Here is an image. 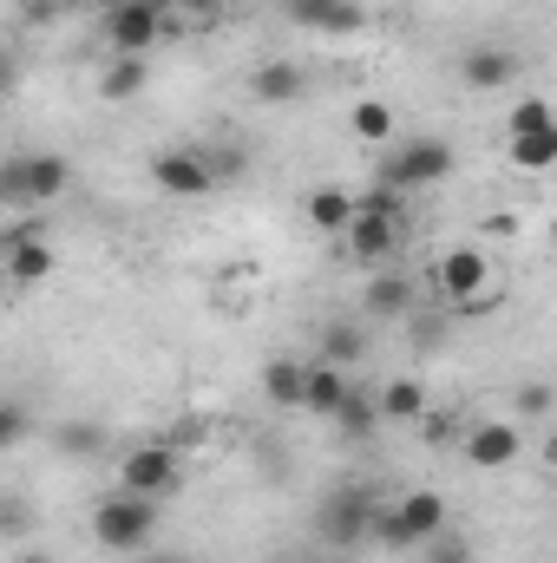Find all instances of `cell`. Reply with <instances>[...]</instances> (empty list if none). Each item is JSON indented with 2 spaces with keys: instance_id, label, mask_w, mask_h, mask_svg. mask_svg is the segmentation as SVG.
I'll return each instance as SVG.
<instances>
[{
  "instance_id": "6da1fadb",
  "label": "cell",
  "mask_w": 557,
  "mask_h": 563,
  "mask_svg": "<svg viewBox=\"0 0 557 563\" xmlns=\"http://www.w3.org/2000/svg\"><path fill=\"white\" fill-rule=\"evenodd\" d=\"M341 243H348V263H361V269H387V263H401V243H407V203H401L394 190H368V197H354V217H348Z\"/></svg>"
},
{
  "instance_id": "7a4b0ae2",
  "label": "cell",
  "mask_w": 557,
  "mask_h": 563,
  "mask_svg": "<svg viewBox=\"0 0 557 563\" xmlns=\"http://www.w3.org/2000/svg\"><path fill=\"white\" fill-rule=\"evenodd\" d=\"M66 184H73V164H66L59 151H20V157L0 164V203H13V210H26V217L46 210V203H59Z\"/></svg>"
},
{
  "instance_id": "3957f363",
  "label": "cell",
  "mask_w": 557,
  "mask_h": 563,
  "mask_svg": "<svg viewBox=\"0 0 557 563\" xmlns=\"http://www.w3.org/2000/svg\"><path fill=\"white\" fill-rule=\"evenodd\" d=\"M92 538H99V551H112V558L144 551V544L157 538V498H139V492H112V498H99V511H92Z\"/></svg>"
},
{
  "instance_id": "277c9868",
  "label": "cell",
  "mask_w": 557,
  "mask_h": 563,
  "mask_svg": "<svg viewBox=\"0 0 557 563\" xmlns=\"http://www.w3.org/2000/svg\"><path fill=\"white\" fill-rule=\"evenodd\" d=\"M452 177V144L446 139H401L381 157V190L407 197V190H433Z\"/></svg>"
},
{
  "instance_id": "5b68a950",
  "label": "cell",
  "mask_w": 557,
  "mask_h": 563,
  "mask_svg": "<svg viewBox=\"0 0 557 563\" xmlns=\"http://www.w3.org/2000/svg\"><path fill=\"white\" fill-rule=\"evenodd\" d=\"M446 525H452V511H446L439 492H401L394 511H374V538H381L387 551H419V544L439 538Z\"/></svg>"
},
{
  "instance_id": "8992f818",
  "label": "cell",
  "mask_w": 557,
  "mask_h": 563,
  "mask_svg": "<svg viewBox=\"0 0 557 563\" xmlns=\"http://www.w3.org/2000/svg\"><path fill=\"white\" fill-rule=\"evenodd\" d=\"M184 485V459L171 452V445H157V439H144V445H132L125 459H119V492H139V498H171Z\"/></svg>"
},
{
  "instance_id": "52a82bcc",
  "label": "cell",
  "mask_w": 557,
  "mask_h": 563,
  "mask_svg": "<svg viewBox=\"0 0 557 563\" xmlns=\"http://www.w3.org/2000/svg\"><path fill=\"white\" fill-rule=\"evenodd\" d=\"M321 544H335V551H354V544H368L374 538V492L368 485H341V492H328V505H321Z\"/></svg>"
},
{
  "instance_id": "ba28073f",
  "label": "cell",
  "mask_w": 557,
  "mask_h": 563,
  "mask_svg": "<svg viewBox=\"0 0 557 563\" xmlns=\"http://www.w3.org/2000/svg\"><path fill=\"white\" fill-rule=\"evenodd\" d=\"M106 40H112V53H132V59H144V53L164 40V7H157V0H125V7H112Z\"/></svg>"
},
{
  "instance_id": "9c48e42d",
  "label": "cell",
  "mask_w": 557,
  "mask_h": 563,
  "mask_svg": "<svg viewBox=\"0 0 557 563\" xmlns=\"http://www.w3.org/2000/svg\"><path fill=\"white\" fill-rule=\"evenodd\" d=\"M151 184H157L164 197H210V190H217V177H210L204 151H190V144L157 151V157H151Z\"/></svg>"
},
{
  "instance_id": "30bf717a",
  "label": "cell",
  "mask_w": 557,
  "mask_h": 563,
  "mask_svg": "<svg viewBox=\"0 0 557 563\" xmlns=\"http://www.w3.org/2000/svg\"><path fill=\"white\" fill-rule=\"evenodd\" d=\"M459 452H466L479 472H505V465H518L525 432L512 420H485V426H472V432H459Z\"/></svg>"
},
{
  "instance_id": "8fae6325",
  "label": "cell",
  "mask_w": 557,
  "mask_h": 563,
  "mask_svg": "<svg viewBox=\"0 0 557 563\" xmlns=\"http://www.w3.org/2000/svg\"><path fill=\"white\" fill-rule=\"evenodd\" d=\"M433 282H439V295H446V301H472V295H485V282H492V256H485V250H472V243H459V250H446V256H439Z\"/></svg>"
},
{
  "instance_id": "7c38bea8",
  "label": "cell",
  "mask_w": 557,
  "mask_h": 563,
  "mask_svg": "<svg viewBox=\"0 0 557 563\" xmlns=\"http://www.w3.org/2000/svg\"><path fill=\"white\" fill-rule=\"evenodd\" d=\"M459 79H466L472 92H505V86L518 79V53H512V46H472V53L459 59Z\"/></svg>"
},
{
  "instance_id": "4fadbf2b",
  "label": "cell",
  "mask_w": 557,
  "mask_h": 563,
  "mask_svg": "<svg viewBox=\"0 0 557 563\" xmlns=\"http://www.w3.org/2000/svg\"><path fill=\"white\" fill-rule=\"evenodd\" d=\"M282 7H288V20L308 26V33H354V26H368L361 0H282Z\"/></svg>"
},
{
  "instance_id": "5bb4252c",
  "label": "cell",
  "mask_w": 557,
  "mask_h": 563,
  "mask_svg": "<svg viewBox=\"0 0 557 563\" xmlns=\"http://www.w3.org/2000/svg\"><path fill=\"white\" fill-rule=\"evenodd\" d=\"M250 92H256L263 106H295V99L308 92V73H302L295 59H263V66L250 73Z\"/></svg>"
},
{
  "instance_id": "9a60e30c",
  "label": "cell",
  "mask_w": 557,
  "mask_h": 563,
  "mask_svg": "<svg viewBox=\"0 0 557 563\" xmlns=\"http://www.w3.org/2000/svg\"><path fill=\"white\" fill-rule=\"evenodd\" d=\"M0 269H7V288H40V282L53 276V250H46V236H33V243H7V250H0Z\"/></svg>"
},
{
  "instance_id": "2e32d148",
  "label": "cell",
  "mask_w": 557,
  "mask_h": 563,
  "mask_svg": "<svg viewBox=\"0 0 557 563\" xmlns=\"http://www.w3.org/2000/svg\"><path fill=\"white\" fill-rule=\"evenodd\" d=\"M302 380H308V361H295V354H276L270 367H263V400L276 407V413H295L302 407Z\"/></svg>"
},
{
  "instance_id": "e0dca14e",
  "label": "cell",
  "mask_w": 557,
  "mask_h": 563,
  "mask_svg": "<svg viewBox=\"0 0 557 563\" xmlns=\"http://www.w3.org/2000/svg\"><path fill=\"white\" fill-rule=\"evenodd\" d=\"M414 308V282H407V269H374V282H368V314H381V321H401Z\"/></svg>"
},
{
  "instance_id": "ac0fdd59",
  "label": "cell",
  "mask_w": 557,
  "mask_h": 563,
  "mask_svg": "<svg viewBox=\"0 0 557 563\" xmlns=\"http://www.w3.org/2000/svg\"><path fill=\"white\" fill-rule=\"evenodd\" d=\"M328 420L341 426V439H348V445H368V439H374V426H381V407H374V394H368V387H348V394H341V407H335Z\"/></svg>"
},
{
  "instance_id": "d6986e66",
  "label": "cell",
  "mask_w": 557,
  "mask_h": 563,
  "mask_svg": "<svg viewBox=\"0 0 557 563\" xmlns=\"http://www.w3.org/2000/svg\"><path fill=\"white\" fill-rule=\"evenodd\" d=\"M348 387H354V380H348L341 367H321V361H315V367H308V380H302V413L328 420V413L341 407V394H348Z\"/></svg>"
},
{
  "instance_id": "ffe728a7",
  "label": "cell",
  "mask_w": 557,
  "mask_h": 563,
  "mask_svg": "<svg viewBox=\"0 0 557 563\" xmlns=\"http://www.w3.org/2000/svg\"><path fill=\"white\" fill-rule=\"evenodd\" d=\"M348 132H354L361 144H394L401 119H394L387 99H354V106H348Z\"/></svg>"
},
{
  "instance_id": "44dd1931",
  "label": "cell",
  "mask_w": 557,
  "mask_h": 563,
  "mask_svg": "<svg viewBox=\"0 0 557 563\" xmlns=\"http://www.w3.org/2000/svg\"><path fill=\"white\" fill-rule=\"evenodd\" d=\"M361 361H368V334H361L354 321H328V328H321V367H341V374H348V367H361Z\"/></svg>"
},
{
  "instance_id": "7402d4cb",
  "label": "cell",
  "mask_w": 557,
  "mask_h": 563,
  "mask_svg": "<svg viewBox=\"0 0 557 563\" xmlns=\"http://www.w3.org/2000/svg\"><path fill=\"white\" fill-rule=\"evenodd\" d=\"M374 407H381V420H394V426H414L433 400H426V387L419 380H387L381 394H374Z\"/></svg>"
},
{
  "instance_id": "603a6c76",
  "label": "cell",
  "mask_w": 557,
  "mask_h": 563,
  "mask_svg": "<svg viewBox=\"0 0 557 563\" xmlns=\"http://www.w3.org/2000/svg\"><path fill=\"white\" fill-rule=\"evenodd\" d=\"M144 86H151V66H144V59H132V53H119V59L106 66V79H99V99L125 106V99H139Z\"/></svg>"
},
{
  "instance_id": "cb8c5ba5",
  "label": "cell",
  "mask_w": 557,
  "mask_h": 563,
  "mask_svg": "<svg viewBox=\"0 0 557 563\" xmlns=\"http://www.w3.org/2000/svg\"><path fill=\"white\" fill-rule=\"evenodd\" d=\"M348 217H354V197H348V190H335V184L308 190V223H315V230L341 236V230H348Z\"/></svg>"
},
{
  "instance_id": "d4e9b609",
  "label": "cell",
  "mask_w": 557,
  "mask_h": 563,
  "mask_svg": "<svg viewBox=\"0 0 557 563\" xmlns=\"http://www.w3.org/2000/svg\"><path fill=\"white\" fill-rule=\"evenodd\" d=\"M505 157H512L518 170H551V164H557V125H545V132H518V139H505Z\"/></svg>"
},
{
  "instance_id": "484cf974",
  "label": "cell",
  "mask_w": 557,
  "mask_h": 563,
  "mask_svg": "<svg viewBox=\"0 0 557 563\" xmlns=\"http://www.w3.org/2000/svg\"><path fill=\"white\" fill-rule=\"evenodd\" d=\"M40 531V511H33V498H20V492H0V538L7 544H26Z\"/></svg>"
},
{
  "instance_id": "4316f807",
  "label": "cell",
  "mask_w": 557,
  "mask_h": 563,
  "mask_svg": "<svg viewBox=\"0 0 557 563\" xmlns=\"http://www.w3.org/2000/svg\"><path fill=\"white\" fill-rule=\"evenodd\" d=\"M53 452H59V459H92V452H106V432L92 420H66L53 432Z\"/></svg>"
},
{
  "instance_id": "83f0119b",
  "label": "cell",
  "mask_w": 557,
  "mask_h": 563,
  "mask_svg": "<svg viewBox=\"0 0 557 563\" xmlns=\"http://www.w3.org/2000/svg\"><path fill=\"white\" fill-rule=\"evenodd\" d=\"M157 445H171V452H197V445H210V420H204V413H177V420L157 432Z\"/></svg>"
},
{
  "instance_id": "f1b7e54d",
  "label": "cell",
  "mask_w": 557,
  "mask_h": 563,
  "mask_svg": "<svg viewBox=\"0 0 557 563\" xmlns=\"http://www.w3.org/2000/svg\"><path fill=\"white\" fill-rule=\"evenodd\" d=\"M419 439H426V445H433V452H446V445H459V432H466V426H459V413H446V407H426V413H419Z\"/></svg>"
},
{
  "instance_id": "f546056e",
  "label": "cell",
  "mask_w": 557,
  "mask_h": 563,
  "mask_svg": "<svg viewBox=\"0 0 557 563\" xmlns=\"http://www.w3.org/2000/svg\"><path fill=\"white\" fill-rule=\"evenodd\" d=\"M204 164H210V177H217V190H223V184H237V177L250 170V144H217V151H204Z\"/></svg>"
},
{
  "instance_id": "4dcf8cb0",
  "label": "cell",
  "mask_w": 557,
  "mask_h": 563,
  "mask_svg": "<svg viewBox=\"0 0 557 563\" xmlns=\"http://www.w3.org/2000/svg\"><path fill=\"white\" fill-rule=\"evenodd\" d=\"M545 125H557L545 99H518V106L505 112V139H518V132H545Z\"/></svg>"
},
{
  "instance_id": "1f68e13d",
  "label": "cell",
  "mask_w": 557,
  "mask_h": 563,
  "mask_svg": "<svg viewBox=\"0 0 557 563\" xmlns=\"http://www.w3.org/2000/svg\"><path fill=\"white\" fill-rule=\"evenodd\" d=\"M419 563H472V544L446 525L439 538H426V544H419Z\"/></svg>"
},
{
  "instance_id": "d6a6232c",
  "label": "cell",
  "mask_w": 557,
  "mask_h": 563,
  "mask_svg": "<svg viewBox=\"0 0 557 563\" xmlns=\"http://www.w3.org/2000/svg\"><path fill=\"white\" fill-rule=\"evenodd\" d=\"M26 439H33V413L13 407V400H0V452H13V445H26Z\"/></svg>"
},
{
  "instance_id": "836d02e7",
  "label": "cell",
  "mask_w": 557,
  "mask_h": 563,
  "mask_svg": "<svg viewBox=\"0 0 557 563\" xmlns=\"http://www.w3.org/2000/svg\"><path fill=\"white\" fill-rule=\"evenodd\" d=\"M518 413H525V420H545V413H551V387H545V380H525V387H518Z\"/></svg>"
},
{
  "instance_id": "e575fe53",
  "label": "cell",
  "mask_w": 557,
  "mask_h": 563,
  "mask_svg": "<svg viewBox=\"0 0 557 563\" xmlns=\"http://www.w3.org/2000/svg\"><path fill=\"white\" fill-rule=\"evenodd\" d=\"M20 13H26V20H33V26H53V20H59V0H26V7H20Z\"/></svg>"
},
{
  "instance_id": "d590c367",
  "label": "cell",
  "mask_w": 557,
  "mask_h": 563,
  "mask_svg": "<svg viewBox=\"0 0 557 563\" xmlns=\"http://www.w3.org/2000/svg\"><path fill=\"white\" fill-rule=\"evenodd\" d=\"M13 86H20V66H13V53H0V99H7Z\"/></svg>"
},
{
  "instance_id": "8d00e7d4",
  "label": "cell",
  "mask_w": 557,
  "mask_h": 563,
  "mask_svg": "<svg viewBox=\"0 0 557 563\" xmlns=\"http://www.w3.org/2000/svg\"><path fill=\"white\" fill-rule=\"evenodd\" d=\"M485 230H492V236H518V217H512V210H505V217H485Z\"/></svg>"
},
{
  "instance_id": "74e56055",
  "label": "cell",
  "mask_w": 557,
  "mask_h": 563,
  "mask_svg": "<svg viewBox=\"0 0 557 563\" xmlns=\"http://www.w3.org/2000/svg\"><path fill=\"white\" fill-rule=\"evenodd\" d=\"M144 563H197L190 551H144Z\"/></svg>"
},
{
  "instance_id": "f35d334b",
  "label": "cell",
  "mask_w": 557,
  "mask_h": 563,
  "mask_svg": "<svg viewBox=\"0 0 557 563\" xmlns=\"http://www.w3.org/2000/svg\"><path fill=\"white\" fill-rule=\"evenodd\" d=\"M13 563H53V558H46V551H33V544H26V551H20V558H13Z\"/></svg>"
},
{
  "instance_id": "ab89813d",
  "label": "cell",
  "mask_w": 557,
  "mask_h": 563,
  "mask_svg": "<svg viewBox=\"0 0 557 563\" xmlns=\"http://www.w3.org/2000/svg\"><path fill=\"white\" fill-rule=\"evenodd\" d=\"M86 7H92V0H59V13H86Z\"/></svg>"
},
{
  "instance_id": "60d3db41",
  "label": "cell",
  "mask_w": 557,
  "mask_h": 563,
  "mask_svg": "<svg viewBox=\"0 0 557 563\" xmlns=\"http://www.w3.org/2000/svg\"><path fill=\"white\" fill-rule=\"evenodd\" d=\"M0 295H7V269H0Z\"/></svg>"
},
{
  "instance_id": "b9f144b4",
  "label": "cell",
  "mask_w": 557,
  "mask_h": 563,
  "mask_svg": "<svg viewBox=\"0 0 557 563\" xmlns=\"http://www.w3.org/2000/svg\"><path fill=\"white\" fill-rule=\"evenodd\" d=\"M112 7H125V0H112Z\"/></svg>"
},
{
  "instance_id": "7bdbcfd3",
  "label": "cell",
  "mask_w": 557,
  "mask_h": 563,
  "mask_svg": "<svg viewBox=\"0 0 557 563\" xmlns=\"http://www.w3.org/2000/svg\"><path fill=\"white\" fill-rule=\"evenodd\" d=\"M210 7H217V0H210Z\"/></svg>"
}]
</instances>
